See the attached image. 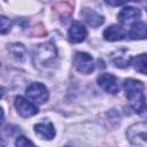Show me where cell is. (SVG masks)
<instances>
[{
    "label": "cell",
    "mask_w": 147,
    "mask_h": 147,
    "mask_svg": "<svg viewBox=\"0 0 147 147\" xmlns=\"http://www.w3.org/2000/svg\"><path fill=\"white\" fill-rule=\"evenodd\" d=\"M25 94L28 99L36 105H42L48 100V90L41 83H31L26 87Z\"/></svg>",
    "instance_id": "4"
},
{
    "label": "cell",
    "mask_w": 147,
    "mask_h": 147,
    "mask_svg": "<svg viewBox=\"0 0 147 147\" xmlns=\"http://www.w3.org/2000/svg\"><path fill=\"white\" fill-rule=\"evenodd\" d=\"M131 59H132L131 56H125L119 52V55H116L113 57V63L118 68H125L131 64Z\"/></svg>",
    "instance_id": "16"
},
{
    "label": "cell",
    "mask_w": 147,
    "mask_h": 147,
    "mask_svg": "<svg viewBox=\"0 0 147 147\" xmlns=\"http://www.w3.org/2000/svg\"><path fill=\"white\" fill-rule=\"evenodd\" d=\"M86 36H87V31L85 26L80 22H77V21L74 22L68 30V38L74 44L84 41L86 39Z\"/></svg>",
    "instance_id": "8"
},
{
    "label": "cell",
    "mask_w": 147,
    "mask_h": 147,
    "mask_svg": "<svg viewBox=\"0 0 147 147\" xmlns=\"http://www.w3.org/2000/svg\"><path fill=\"white\" fill-rule=\"evenodd\" d=\"M82 16L84 17L85 22L93 28H98L103 23V16H101L95 10L90 8H84L82 10Z\"/></svg>",
    "instance_id": "11"
},
{
    "label": "cell",
    "mask_w": 147,
    "mask_h": 147,
    "mask_svg": "<svg viewBox=\"0 0 147 147\" xmlns=\"http://www.w3.org/2000/svg\"><path fill=\"white\" fill-rule=\"evenodd\" d=\"M140 10L136 7H125L118 13L117 17L122 24H130L140 17Z\"/></svg>",
    "instance_id": "9"
},
{
    "label": "cell",
    "mask_w": 147,
    "mask_h": 147,
    "mask_svg": "<svg viewBox=\"0 0 147 147\" xmlns=\"http://www.w3.org/2000/svg\"><path fill=\"white\" fill-rule=\"evenodd\" d=\"M131 65L136 71L147 75V54L142 53L131 59Z\"/></svg>",
    "instance_id": "14"
},
{
    "label": "cell",
    "mask_w": 147,
    "mask_h": 147,
    "mask_svg": "<svg viewBox=\"0 0 147 147\" xmlns=\"http://www.w3.org/2000/svg\"><path fill=\"white\" fill-rule=\"evenodd\" d=\"M34 132L41 138L52 140L55 137V129L52 123H38L34 125Z\"/></svg>",
    "instance_id": "12"
},
{
    "label": "cell",
    "mask_w": 147,
    "mask_h": 147,
    "mask_svg": "<svg viewBox=\"0 0 147 147\" xmlns=\"http://www.w3.org/2000/svg\"><path fill=\"white\" fill-rule=\"evenodd\" d=\"M15 108L22 117H31L38 113V108L31 101H28L23 96L15 98Z\"/></svg>",
    "instance_id": "7"
},
{
    "label": "cell",
    "mask_w": 147,
    "mask_h": 147,
    "mask_svg": "<svg viewBox=\"0 0 147 147\" xmlns=\"http://www.w3.org/2000/svg\"><path fill=\"white\" fill-rule=\"evenodd\" d=\"M125 36V31L122 26L119 25H110L108 26L105 31H103V38L108 41H117V40H121L123 39Z\"/></svg>",
    "instance_id": "13"
},
{
    "label": "cell",
    "mask_w": 147,
    "mask_h": 147,
    "mask_svg": "<svg viewBox=\"0 0 147 147\" xmlns=\"http://www.w3.org/2000/svg\"><path fill=\"white\" fill-rule=\"evenodd\" d=\"M42 2H48V1H51V0H41Z\"/></svg>",
    "instance_id": "20"
},
{
    "label": "cell",
    "mask_w": 147,
    "mask_h": 147,
    "mask_svg": "<svg viewBox=\"0 0 147 147\" xmlns=\"http://www.w3.org/2000/svg\"><path fill=\"white\" fill-rule=\"evenodd\" d=\"M125 96L129 100L131 108L140 116H147V105L144 95V85L141 82L127 78L123 83Z\"/></svg>",
    "instance_id": "1"
},
{
    "label": "cell",
    "mask_w": 147,
    "mask_h": 147,
    "mask_svg": "<svg viewBox=\"0 0 147 147\" xmlns=\"http://www.w3.org/2000/svg\"><path fill=\"white\" fill-rule=\"evenodd\" d=\"M127 0H105V2L107 5H110V6H121L123 3H125Z\"/></svg>",
    "instance_id": "19"
},
{
    "label": "cell",
    "mask_w": 147,
    "mask_h": 147,
    "mask_svg": "<svg viewBox=\"0 0 147 147\" xmlns=\"http://www.w3.org/2000/svg\"><path fill=\"white\" fill-rule=\"evenodd\" d=\"M8 51L9 53L11 54V56L17 60V61H23L25 59V55H26V51H25V47L22 45V44H10L9 47H8Z\"/></svg>",
    "instance_id": "15"
},
{
    "label": "cell",
    "mask_w": 147,
    "mask_h": 147,
    "mask_svg": "<svg viewBox=\"0 0 147 147\" xmlns=\"http://www.w3.org/2000/svg\"><path fill=\"white\" fill-rule=\"evenodd\" d=\"M127 34L133 40L146 39L147 38V24L144 22H134L131 25Z\"/></svg>",
    "instance_id": "10"
},
{
    "label": "cell",
    "mask_w": 147,
    "mask_h": 147,
    "mask_svg": "<svg viewBox=\"0 0 147 147\" xmlns=\"http://www.w3.org/2000/svg\"><path fill=\"white\" fill-rule=\"evenodd\" d=\"M10 26H11V21L6 16H1V33L5 34L7 31L10 30Z\"/></svg>",
    "instance_id": "17"
},
{
    "label": "cell",
    "mask_w": 147,
    "mask_h": 147,
    "mask_svg": "<svg viewBox=\"0 0 147 147\" xmlns=\"http://www.w3.org/2000/svg\"><path fill=\"white\" fill-rule=\"evenodd\" d=\"M15 145H16V146H28V145H33V142H32L31 140L26 139L25 137L21 136V137H18V138L16 139Z\"/></svg>",
    "instance_id": "18"
},
{
    "label": "cell",
    "mask_w": 147,
    "mask_h": 147,
    "mask_svg": "<svg viewBox=\"0 0 147 147\" xmlns=\"http://www.w3.org/2000/svg\"><path fill=\"white\" fill-rule=\"evenodd\" d=\"M74 65L79 72L88 75L94 69V61L88 53L77 52L74 56Z\"/></svg>",
    "instance_id": "5"
},
{
    "label": "cell",
    "mask_w": 147,
    "mask_h": 147,
    "mask_svg": "<svg viewBox=\"0 0 147 147\" xmlns=\"http://www.w3.org/2000/svg\"><path fill=\"white\" fill-rule=\"evenodd\" d=\"M57 57V52L52 42H44L38 45L33 52V62L40 69H47L54 64Z\"/></svg>",
    "instance_id": "2"
},
{
    "label": "cell",
    "mask_w": 147,
    "mask_h": 147,
    "mask_svg": "<svg viewBox=\"0 0 147 147\" xmlns=\"http://www.w3.org/2000/svg\"><path fill=\"white\" fill-rule=\"evenodd\" d=\"M98 85L107 93L116 94L119 90V85L117 83V78L111 74H101L98 77Z\"/></svg>",
    "instance_id": "6"
},
{
    "label": "cell",
    "mask_w": 147,
    "mask_h": 147,
    "mask_svg": "<svg viewBox=\"0 0 147 147\" xmlns=\"http://www.w3.org/2000/svg\"><path fill=\"white\" fill-rule=\"evenodd\" d=\"M129 1H139V0H129Z\"/></svg>",
    "instance_id": "21"
},
{
    "label": "cell",
    "mask_w": 147,
    "mask_h": 147,
    "mask_svg": "<svg viewBox=\"0 0 147 147\" xmlns=\"http://www.w3.org/2000/svg\"><path fill=\"white\" fill-rule=\"evenodd\" d=\"M126 136L132 145L147 146V122H139L132 124L127 129Z\"/></svg>",
    "instance_id": "3"
}]
</instances>
